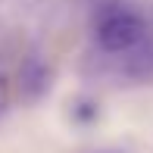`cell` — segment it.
Instances as JSON below:
<instances>
[{
    "mask_svg": "<svg viewBox=\"0 0 153 153\" xmlns=\"http://www.w3.org/2000/svg\"><path fill=\"white\" fill-rule=\"evenodd\" d=\"M94 38L106 53H128L150 38V28L141 13L128 10L122 3H109L100 10L94 22Z\"/></svg>",
    "mask_w": 153,
    "mask_h": 153,
    "instance_id": "obj_1",
    "label": "cell"
},
{
    "mask_svg": "<svg viewBox=\"0 0 153 153\" xmlns=\"http://www.w3.org/2000/svg\"><path fill=\"white\" fill-rule=\"evenodd\" d=\"M125 75L134 81H153V41L150 38L125 53Z\"/></svg>",
    "mask_w": 153,
    "mask_h": 153,
    "instance_id": "obj_2",
    "label": "cell"
},
{
    "mask_svg": "<svg viewBox=\"0 0 153 153\" xmlns=\"http://www.w3.org/2000/svg\"><path fill=\"white\" fill-rule=\"evenodd\" d=\"M6 106H10V85H6V78L0 75V116L6 113Z\"/></svg>",
    "mask_w": 153,
    "mask_h": 153,
    "instance_id": "obj_3",
    "label": "cell"
}]
</instances>
